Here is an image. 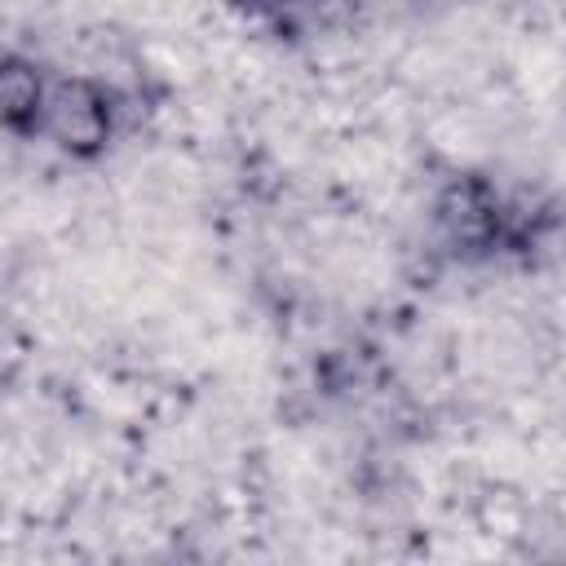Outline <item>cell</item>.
I'll use <instances>...</instances> for the list:
<instances>
[{
	"mask_svg": "<svg viewBox=\"0 0 566 566\" xmlns=\"http://www.w3.org/2000/svg\"><path fill=\"white\" fill-rule=\"evenodd\" d=\"M124 119H128V88L84 71H66V75H49L31 137L49 142L66 159H97L124 133Z\"/></svg>",
	"mask_w": 566,
	"mask_h": 566,
	"instance_id": "obj_1",
	"label": "cell"
},
{
	"mask_svg": "<svg viewBox=\"0 0 566 566\" xmlns=\"http://www.w3.org/2000/svg\"><path fill=\"white\" fill-rule=\"evenodd\" d=\"M44 88H49V75L31 57L0 53V128L4 133H35Z\"/></svg>",
	"mask_w": 566,
	"mask_h": 566,
	"instance_id": "obj_2",
	"label": "cell"
},
{
	"mask_svg": "<svg viewBox=\"0 0 566 566\" xmlns=\"http://www.w3.org/2000/svg\"><path fill=\"white\" fill-rule=\"evenodd\" d=\"M389 4H402V9H424V4H433V0H389Z\"/></svg>",
	"mask_w": 566,
	"mask_h": 566,
	"instance_id": "obj_3",
	"label": "cell"
}]
</instances>
